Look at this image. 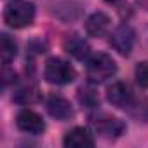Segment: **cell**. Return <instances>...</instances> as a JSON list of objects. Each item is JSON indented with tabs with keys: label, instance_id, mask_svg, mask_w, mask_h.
<instances>
[{
	"label": "cell",
	"instance_id": "6da1fadb",
	"mask_svg": "<svg viewBox=\"0 0 148 148\" xmlns=\"http://www.w3.org/2000/svg\"><path fill=\"white\" fill-rule=\"evenodd\" d=\"M35 5L30 0H12L5 5L4 21L11 28H25L33 23Z\"/></svg>",
	"mask_w": 148,
	"mask_h": 148
},
{
	"label": "cell",
	"instance_id": "7a4b0ae2",
	"mask_svg": "<svg viewBox=\"0 0 148 148\" xmlns=\"http://www.w3.org/2000/svg\"><path fill=\"white\" fill-rule=\"evenodd\" d=\"M44 77L49 84L54 86H66L71 84L77 77V71L68 61L61 59V58H51L45 63L44 68Z\"/></svg>",
	"mask_w": 148,
	"mask_h": 148
},
{
	"label": "cell",
	"instance_id": "3957f363",
	"mask_svg": "<svg viewBox=\"0 0 148 148\" xmlns=\"http://www.w3.org/2000/svg\"><path fill=\"white\" fill-rule=\"evenodd\" d=\"M117 71V64L108 54H92L87 59V79L92 84H101L106 79L113 77Z\"/></svg>",
	"mask_w": 148,
	"mask_h": 148
},
{
	"label": "cell",
	"instance_id": "277c9868",
	"mask_svg": "<svg viewBox=\"0 0 148 148\" xmlns=\"http://www.w3.org/2000/svg\"><path fill=\"white\" fill-rule=\"evenodd\" d=\"M106 98L108 101L117 106V108H122V110H127L131 113H136V110H139L138 106V98L136 94L132 92V89L124 84V82H115L108 87L106 91Z\"/></svg>",
	"mask_w": 148,
	"mask_h": 148
},
{
	"label": "cell",
	"instance_id": "5b68a950",
	"mask_svg": "<svg viewBox=\"0 0 148 148\" xmlns=\"http://www.w3.org/2000/svg\"><path fill=\"white\" fill-rule=\"evenodd\" d=\"M91 125L94 129L96 134H99L101 138H106V139H115V138H120L127 125L124 120L117 119V117H110V115H99V117H94L91 120Z\"/></svg>",
	"mask_w": 148,
	"mask_h": 148
},
{
	"label": "cell",
	"instance_id": "8992f818",
	"mask_svg": "<svg viewBox=\"0 0 148 148\" xmlns=\"http://www.w3.org/2000/svg\"><path fill=\"white\" fill-rule=\"evenodd\" d=\"M16 125L19 131L23 132H28V134H33V136H38L45 131V122L44 119L33 112V110H28V108H23L18 117H16Z\"/></svg>",
	"mask_w": 148,
	"mask_h": 148
},
{
	"label": "cell",
	"instance_id": "52a82bcc",
	"mask_svg": "<svg viewBox=\"0 0 148 148\" xmlns=\"http://www.w3.org/2000/svg\"><path fill=\"white\" fill-rule=\"evenodd\" d=\"M110 44H112V47H113L119 54L129 56L131 51H132V45H134V30H132L129 25H120V26L112 33Z\"/></svg>",
	"mask_w": 148,
	"mask_h": 148
},
{
	"label": "cell",
	"instance_id": "ba28073f",
	"mask_svg": "<svg viewBox=\"0 0 148 148\" xmlns=\"http://www.w3.org/2000/svg\"><path fill=\"white\" fill-rule=\"evenodd\" d=\"M45 106H47L49 115L58 120H68L73 117V108H71L70 101L63 96H58V94L49 96L45 101Z\"/></svg>",
	"mask_w": 148,
	"mask_h": 148
},
{
	"label": "cell",
	"instance_id": "9c48e42d",
	"mask_svg": "<svg viewBox=\"0 0 148 148\" xmlns=\"http://www.w3.org/2000/svg\"><path fill=\"white\" fill-rule=\"evenodd\" d=\"M63 145L68 148H89L94 146V138L86 127H73L64 134Z\"/></svg>",
	"mask_w": 148,
	"mask_h": 148
},
{
	"label": "cell",
	"instance_id": "30bf717a",
	"mask_svg": "<svg viewBox=\"0 0 148 148\" xmlns=\"http://www.w3.org/2000/svg\"><path fill=\"white\" fill-rule=\"evenodd\" d=\"M108 30H110V18L105 12H94L86 21V32L91 37H96V38L105 37Z\"/></svg>",
	"mask_w": 148,
	"mask_h": 148
},
{
	"label": "cell",
	"instance_id": "8fae6325",
	"mask_svg": "<svg viewBox=\"0 0 148 148\" xmlns=\"http://www.w3.org/2000/svg\"><path fill=\"white\" fill-rule=\"evenodd\" d=\"M64 49H66L68 54H71L73 58H77V59H86L91 54L89 44L82 37H79V35H70L64 40Z\"/></svg>",
	"mask_w": 148,
	"mask_h": 148
},
{
	"label": "cell",
	"instance_id": "7c38bea8",
	"mask_svg": "<svg viewBox=\"0 0 148 148\" xmlns=\"http://www.w3.org/2000/svg\"><path fill=\"white\" fill-rule=\"evenodd\" d=\"M38 98H40L38 89H37V86H33V84H23V86H19V87L14 91V96H12V99H14L16 103H19V105L35 103V101H38Z\"/></svg>",
	"mask_w": 148,
	"mask_h": 148
},
{
	"label": "cell",
	"instance_id": "4fadbf2b",
	"mask_svg": "<svg viewBox=\"0 0 148 148\" xmlns=\"http://www.w3.org/2000/svg\"><path fill=\"white\" fill-rule=\"evenodd\" d=\"M0 45H2V51H0L2 52V61H4V64H9L18 54V45L7 33L0 35Z\"/></svg>",
	"mask_w": 148,
	"mask_h": 148
},
{
	"label": "cell",
	"instance_id": "5bb4252c",
	"mask_svg": "<svg viewBox=\"0 0 148 148\" xmlns=\"http://www.w3.org/2000/svg\"><path fill=\"white\" fill-rule=\"evenodd\" d=\"M134 77H136V82L139 87L143 89H148V61H143V63H138L136 68H134Z\"/></svg>",
	"mask_w": 148,
	"mask_h": 148
},
{
	"label": "cell",
	"instance_id": "9a60e30c",
	"mask_svg": "<svg viewBox=\"0 0 148 148\" xmlns=\"http://www.w3.org/2000/svg\"><path fill=\"white\" fill-rule=\"evenodd\" d=\"M79 99H80V103H84L86 106H94V105L98 103V96L94 94V91H89V89H80Z\"/></svg>",
	"mask_w": 148,
	"mask_h": 148
}]
</instances>
